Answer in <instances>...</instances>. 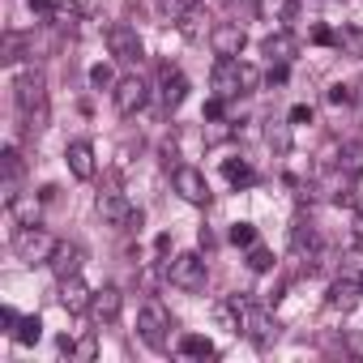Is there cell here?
Returning a JSON list of instances; mask_svg holds the SVG:
<instances>
[{"label": "cell", "instance_id": "obj_11", "mask_svg": "<svg viewBox=\"0 0 363 363\" xmlns=\"http://www.w3.org/2000/svg\"><path fill=\"white\" fill-rule=\"evenodd\" d=\"M244 43H248V35H244L240 22H218V26L210 30V48H214V56H231V60H240Z\"/></svg>", "mask_w": 363, "mask_h": 363}, {"label": "cell", "instance_id": "obj_9", "mask_svg": "<svg viewBox=\"0 0 363 363\" xmlns=\"http://www.w3.org/2000/svg\"><path fill=\"white\" fill-rule=\"evenodd\" d=\"M145 99H150V86H145L137 73L120 77V82H116V90H111V103H116V111H120V116H137V111L145 107Z\"/></svg>", "mask_w": 363, "mask_h": 363}, {"label": "cell", "instance_id": "obj_44", "mask_svg": "<svg viewBox=\"0 0 363 363\" xmlns=\"http://www.w3.org/2000/svg\"><path fill=\"white\" fill-rule=\"evenodd\" d=\"M359 286H363V274H359Z\"/></svg>", "mask_w": 363, "mask_h": 363}, {"label": "cell", "instance_id": "obj_28", "mask_svg": "<svg viewBox=\"0 0 363 363\" xmlns=\"http://www.w3.org/2000/svg\"><path fill=\"white\" fill-rule=\"evenodd\" d=\"M43 337V320L39 316H18V325H13V342L18 346H35Z\"/></svg>", "mask_w": 363, "mask_h": 363}, {"label": "cell", "instance_id": "obj_5", "mask_svg": "<svg viewBox=\"0 0 363 363\" xmlns=\"http://www.w3.org/2000/svg\"><path fill=\"white\" fill-rule=\"evenodd\" d=\"M107 52H111L120 65H141L145 43H141V35H137L128 22H116V26H107Z\"/></svg>", "mask_w": 363, "mask_h": 363}, {"label": "cell", "instance_id": "obj_42", "mask_svg": "<svg viewBox=\"0 0 363 363\" xmlns=\"http://www.w3.org/2000/svg\"><path fill=\"white\" fill-rule=\"evenodd\" d=\"M0 325H9V333H13V325H18V312H13V308H0Z\"/></svg>", "mask_w": 363, "mask_h": 363}, {"label": "cell", "instance_id": "obj_1", "mask_svg": "<svg viewBox=\"0 0 363 363\" xmlns=\"http://www.w3.org/2000/svg\"><path fill=\"white\" fill-rule=\"evenodd\" d=\"M13 103H18L22 120H30L35 128L43 124V116H48V90H43V73H39V69L22 73V77L13 82Z\"/></svg>", "mask_w": 363, "mask_h": 363}, {"label": "cell", "instance_id": "obj_34", "mask_svg": "<svg viewBox=\"0 0 363 363\" xmlns=\"http://www.w3.org/2000/svg\"><path fill=\"white\" fill-rule=\"evenodd\" d=\"M22 48H26V35H5V56H0V60H22Z\"/></svg>", "mask_w": 363, "mask_h": 363}, {"label": "cell", "instance_id": "obj_14", "mask_svg": "<svg viewBox=\"0 0 363 363\" xmlns=\"http://www.w3.org/2000/svg\"><path fill=\"white\" fill-rule=\"evenodd\" d=\"M90 299H94V291L82 282V274H73V278L60 282V303H65V312L82 316V312H90Z\"/></svg>", "mask_w": 363, "mask_h": 363}, {"label": "cell", "instance_id": "obj_37", "mask_svg": "<svg viewBox=\"0 0 363 363\" xmlns=\"http://www.w3.org/2000/svg\"><path fill=\"white\" fill-rule=\"evenodd\" d=\"M286 120H291V124H312V107H308V103H295V107L286 111Z\"/></svg>", "mask_w": 363, "mask_h": 363}, {"label": "cell", "instance_id": "obj_3", "mask_svg": "<svg viewBox=\"0 0 363 363\" xmlns=\"http://www.w3.org/2000/svg\"><path fill=\"white\" fill-rule=\"evenodd\" d=\"M137 333H141V342H145V346L167 350L171 312H167V303H162V299H145V303H141V312H137Z\"/></svg>", "mask_w": 363, "mask_h": 363}, {"label": "cell", "instance_id": "obj_13", "mask_svg": "<svg viewBox=\"0 0 363 363\" xmlns=\"http://www.w3.org/2000/svg\"><path fill=\"white\" fill-rule=\"evenodd\" d=\"M261 56H265L269 65H291V60L299 56V39H295L291 30H274V35L261 43Z\"/></svg>", "mask_w": 363, "mask_h": 363}, {"label": "cell", "instance_id": "obj_15", "mask_svg": "<svg viewBox=\"0 0 363 363\" xmlns=\"http://www.w3.org/2000/svg\"><path fill=\"white\" fill-rule=\"evenodd\" d=\"M52 274L65 282V278H73V274H82V265H86V252L77 248V244H56V252H52Z\"/></svg>", "mask_w": 363, "mask_h": 363}, {"label": "cell", "instance_id": "obj_43", "mask_svg": "<svg viewBox=\"0 0 363 363\" xmlns=\"http://www.w3.org/2000/svg\"><path fill=\"white\" fill-rule=\"evenodd\" d=\"M52 5H56V0H30V9H35V13H52Z\"/></svg>", "mask_w": 363, "mask_h": 363}, {"label": "cell", "instance_id": "obj_36", "mask_svg": "<svg viewBox=\"0 0 363 363\" xmlns=\"http://www.w3.org/2000/svg\"><path fill=\"white\" fill-rule=\"evenodd\" d=\"M325 99H329L333 107H346V103H350V86H342V82H337V86H329V90H325Z\"/></svg>", "mask_w": 363, "mask_h": 363}, {"label": "cell", "instance_id": "obj_4", "mask_svg": "<svg viewBox=\"0 0 363 363\" xmlns=\"http://www.w3.org/2000/svg\"><path fill=\"white\" fill-rule=\"evenodd\" d=\"M210 90H214L218 99H240V94H248V90H244V60L218 56L214 69H210Z\"/></svg>", "mask_w": 363, "mask_h": 363}, {"label": "cell", "instance_id": "obj_41", "mask_svg": "<svg viewBox=\"0 0 363 363\" xmlns=\"http://www.w3.org/2000/svg\"><path fill=\"white\" fill-rule=\"evenodd\" d=\"M257 82H261V77H257V69H252V65H244V90H257Z\"/></svg>", "mask_w": 363, "mask_h": 363}, {"label": "cell", "instance_id": "obj_8", "mask_svg": "<svg viewBox=\"0 0 363 363\" xmlns=\"http://www.w3.org/2000/svg\"><path fill=\"white\" fill-rule=\"evenodd\" d=\"M171 189L189 206H210V184H206V175L197 167H175L171 171Z\"/></svg>", "mask_w": 363, "mask_h": 363}, {"label": "cell", "instance_id": "obj_7", "mask_svg": "<svg viewBox=\"0 0 363 363\" xmlns=\"http://www.w3.org/2000/svg\"><path fill=\"white\" fill-rule=\"evenodd\" d=\"M244 333L252 337V346H269L274 337H278V320H274V308L269 303H252L248 299V308H244Z\"/></svg>", "mask_w": 363, "mask_h": 363}, {"label": "cell", "instance_id": "obj_39", "mask_svg": "<svg viewBox=\"0 0 363 363\" xmlns=\"http://www.w3.org/2000/svg\"><path fill=\"white\" fill-rule=\"evenodd\" d=\"M265 82H269V86H282V82H286V65H269Z\"/></svg>", "mask_w": 363, "mask_h": 363}, {"label": "cell", "instance_id": "obj_23", "mask_svg": "<svg viewBox=\"0 0 363 363\" xmlns=\"http://www.w3.org/2000/svg\"><path fill=\"white\" fill-rule=\"evenodd\" d=\"M337 175L346 179H359L363 175V141H346L342 154H337Z\"/></svg>", "mask_w": 363, "mask_h": 363}, {"label": "cell", "instance_id": "obj_26", "mask_svg": "<svg viewBox=\"0 0 363 363\" xmlns=\"http://www.w3.org/2000/svg\"><path fill=\"white\" fill-rule=\"evenodd\" d=\"M333 48H342V56L363 60V26H342L337 39H333Z\"/></svg>", "mask_w": 363, "mask_h": 363}, {"label": "cell", "instance_id": "obj_2", "mask_svg": "<svg viewBox=\"0 0 363 363\" xmlns=\"http://www.w3.org/2000/svg\"><path fill=\"white\" fill-rule=\"evenodd\" d=\"M56 235L52 231H43L39 223H22L18 231H13V252L26 261V265H48L52 261V252H56Z\"/></svg>", "mask_w": 363, "mask_h": 363}, {"label": "cell", "instance_id": "obj_17", "mask_svg": "<svg viewBox=\"0 0 363 363\" xmlns=\"http://www.w3.org/2000/svg\"><path fill=\"white\" fill-rule=\"evenodd\" d=\"M99 214H103V223H111V227H128L133 206H128L124 193H99Z\"/></svg>", "mask_w": 363, "mask_h": 363}, {"label": "cell", "instance_id": "obj_24", "mask_svg": "<svg viewBox=\"0 0 363 363\" xmlns=\"http://www.w3.org/2000/svg\"><path fill=\"white\" fill-rule=\"evenodd\" d=\"M223 175H227V184H235V189H248L252 179H257V171H252L248 158H223Z\"/></svg>", "mask_w": 363, "mask_h": 363}, {"label": "cell", "instance_id": "obj_19", "mask_svg": "<svg viewBox=\"0 0 363 363\" xmlns=\"http://www.w3.org/2000/svg\"><path fill=\"white\" fill-rule=\"evenodd\" d=\"M65 158H69V171H73L77 179H94V145H90V141H73V145L65 150Z\"/></svg>", "mask_w": 363, "mask_h": 363}, {"label": "cell", "instance_id": "obj_10", "mask_svg": "<svg viewBox=\"0 0 363 363\" xmlns=\"http://www.w3.org/2000/svg\"><path fill=\"white\" fill-rule=\"evenodd\" d=\"M316 257H320V235H316V227L312 223H295L291 227V261L295 265H316Z\"/></svg>", "mask_w": 363, "mask_h": 363}, {"label": "cell", "instance_id": "obj_33", "mask_svg": "<svg viewBox=\"0 0 363 363\" xmlns=\"http://www.w3.org/2000/svg\"><path fill=\"white\" fill-rule=\"evenodd\" d=\"M99 354V342H94V333H86L82 342H73V359H82V363H90Z\"/></svg>", "mask_w": 363, "mask_h": 363}, {"label": "cell", "instance_id": "obj_27", "mask_svg": "<svg viewBox=\"0 0 363 363\" xmlns=\"http://www.w3.org/2000/svg\"><path fill=\"white\" fill-rule=\"evenodd\" d=\"M52 18H56L60 30H77V26H82V5H77V0H56V5H52Z\"/></svg>", "mask_w": 363, "mask_h": 363}, {"label": "cell", "instance_id": "obj_21", "mask_svg": "<svg viewBox=\"0 0 363 363\" xmlns=\"http://www.w3.org/2000/svg\"><path fill=\"white\" fill-rule=\"evenodd\" d=\"M206 22H210V13H206L201 5H193V9H189L184 18H179V26H175V30H179V35H184L189 43H197V39H206V35L214 30V26H206Z\"/></svg>", "mask_w": 363, "mask_h": 363}, {"label": "cell", "instance_id": "obj_38", "mask_svg": "<svg viewBox=\"0 0 363 363\" xmlns=\"http://www.w3.org/2000/svg\"><path fill=\"white\" fill-rule=\"evenodd\" d=\"M333 39H337V30H329V26H316L312 30V43L316 48H333Z\"/></svg>", "mask_w": 363, "mask_h": 363}, {"label": "cell", "instance_id": "obj_32", "mask_svg": "<svg viewBox=\"0 0 363 363\" xmlns=\"http://www.w3.org/2000/svg\"><path fill=\"white\" fill-rule=\"evenodd\" d=\"M231 244H235V248H252V244H257V227H252V223H235V227H231Z\"/></svg>", "mask_w": 363, "mask_h": 363}, {"label": "cell", "instance_id": "obj_22", "mask_svg": "<svg viewBox=\"0 0 363 363\" xmlns=\"http://www.w3.org/2000/svg\"><path fill=\"white\" fill-rule=\"evenodd\" d=\"M291 128H295L291 120H274V124L265 128V145L274 150V158H286V154H291V141H295Z\"/></svg>", "mask_w": 363, "mask_h": 363}, {"label": "cell", "instance_id": "obj_35", "mask_svg": "<svg viewBox=\"0 0 363 363\" xmlns=\"http://www.w3.org/2000/svg\"><path fill=\"white\" fill-rule=\"evenodd\" d=\"M231 133H235V128L223 124V120H210V124H206V141H210V145H214V141H227Z\"/></svg>", "mask_w": 363, "mask_h": 363}, {"label": "cell", "instance_id": "obj_29", "mask_svg": "<svg viewBox=\"0 0 363 363\" xmlns=\"http://www.w3.org/2000/svg\"><path fill=\"white\" fill-rule=\"evenodd\" d=\"M179 354H189V359H210L214 354V342L206 333H184L179 337Z\"/></svg>", "mask_w": 363, "mask_h": 363}, {"label": "cell", "instance_id": "obj_40", "mask_svg": "<svg viewBox=\"0 0 363 363\" xmlns=\"http://www.w3.org/2000/svg\"><path fill=\"white\" fill-rule=\"evenodd\" d=\"M223 103H227V99H218V94H214V99L206 103V120H223Z\"/></svg>", "mask_w": 363, "mask_h": 363}, {"label": "cell", "instance_id": "obj_30", "mask_svg": "<svg viewBox=\"0 0 363 363\" xmlns=\"http://www.w3.org/2000/svg\"><path fill=\"white\" fill-rule=\"evenodd\" d=\"M248 269H252V274H269V269H274V252L261 248V244H252V248H248Z\"/></svg>", "mask_w": 363, "mask_h": 363}, {"label": "cell", "instance_id": "obj_6", "mask_svg": "<svg viewBox=\"0 0 363 363\" xmlns=\"http://www.w3.org/2000/svg\"><path fill=\"white\" fill-rule=\"evenodd\" d=\"M167 282L179 286V291H201L206 286V261L197 252H179L171 265H167Z\"/></svg>", "mask_w": 363, "mask_h": 363}, {"label": "cell", "instance_id": "obj_18", "mask_svg": "<svg viewBox=\"0 0 363 363\" xmlns=\"http://www.w3.org/2000/svg\"><path fill=\"white\" fill-rule=\"evenodd\" d=\"M0 162H5V206L13 210V206H18V179H22V154H18V145H13V141L5 145Z\"/></svg>", "mask_w": 363, "mask_h": 363}, {"label": "cell", "instance_id": "obj_25", "mask_svg": "<svg viewBox=\"0 0 363 363\" xmlns=\"http://www.w3.org/2000/svg\"><path fill=\"white\" fill-rule=\"evenodd\" d=\"M193 5H201V0H154V13H158V22L179 26V18H184Z\"/></svg>", "mask_w": 363, "mask_h": 363}, {"label": "cell", "instance_id": "obj_12", "mask_svg": "<svg viewBox=\"0 0 363 363\" xmlns=\"http://www.w3.org/2000/svg\"><path fill=\"white\" fill-rule=\"evenodd\" d=\"M158 86H162V107H167V111L184 107V99H189V82H184V73H179L175 65H162V69H158Z\"/></svg>", "mask_w": 363, "mask_h": 363}, {"label": "cell", "instance_id": "obj_31", "mask_svg": "<svg viewBox=\"0 0 363 363\" xmlns=\"http://www.w3.org/2000/svg\"><path fill=\"white\" fill-rule=\"evenodd\" d=\"M116 82H120V77H116L111 65H94V69H90V86H94V90H116Z\"/></svg>", "mask_w": 363, "mask_h": 363}, {"label": "cell", "instance_id": "obj_20", "mask_svg": "<svg viewBox=\"0 0 363 363\" xmlns=\"http://www.w3.org/2000/svg\"><path fill=\"white\" fill-rule=\"evenodd\" d=\"M359 299H363V286L350 282V278H337V282L329 286V308H337V312H350Z\"/></svg>", "mask_w": 363, "mask_h": 363}, {"label": "cell", "instance_id": "obj_16", "mask_svg": "<svg viewBox=\"0 0 363 363\" xmlns=\"http://www.w3.org/2000/svg\"><path fill=\"white\" fill-rule=\"evenodd\" d=\"M120 308H124L120 286H103V291H94V299H90V312H94L99 325H111V320L120 316Z\"/></svg>", "mask_w": 363, "mask_h": 363}]
</instances>
